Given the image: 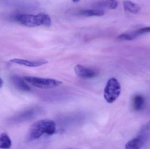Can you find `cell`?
<instances>
[{"instance_id": "1", "label": "cell", "mask_w": 150, "mask_h": 149, "mask_svg": "<svg viewBox=\"0 0 150 149\" xmlns=\"http://www.w3.org/2000/svg\"><path fill=\"white\" fill-rule=\"evenodd\" d=\"M56 131V124L50 120H42L34 122L30 127L27 135L28 141L38 139L44 134H54Z\"/></svg>"}, {"instance_id": "2", "label": "cell", "mask_w": 150, "mask_h": 149, "mask_svg": "<svg viewBox=\"0 0 150 149\" xmlns=\"http://www.w3.org/2000/svg\"><path fill=\"white\" fill-rule=\"evenodd\" d=\"M121 92V87L117 79L112 78L109 79L104 89V96L108 103L114 102L119 98Z\"/></svg>"}, {"instance_id": "3", "label": "cell", "mask_w": 150, "mask_h": 149, "mask_svg": "<svg viewBox=\"0 0 150 149\" xmlns=\"http://www.w3.org/2000/svg\"><path fill=\"white\" fill-rule=\"evenodd\" d=\"M25 81L32 85L42 89H50L60 85L62 82L53 79L38 78L32 76H25L23 78Z\"/></svg>"}, {"instance_id": "4", "label": "cell", "mask_w": 150, "mask_h": 149, "mask_svg": "<svg viewBox=\"0 0 150 149\" xmlns=\"http://www.w3.org/2000/svg\"><path fill=\"white\" fill-rule=\"evenodd\" d=\"M43 13L37 15L20 14L16 17V20L21 24L29 27H35L43 25Z\"/></svg>"}, {"instance_id": "5", "label": "cell", "mask_w": 150, "mask_h": 149, "mask_svg": "<svg viewBox=\"0 0 150 149\" xmlns=\"http://www.w3.org/2000/svg\"><path fill=\"white\" fill-rule=\"evenodd\" d=\"M74 71L76 74L82 78H93L98 75V72L95 70L82 65H76L74 67Z\"/></svg>"}, {"instance_id": "6", "label": "cell", "mask_w": 150, "mask_h": 149, "mask_svg": "<svg viewBox=\"0 0 150 149\" xmlns=\"http://www.w3.org/2000/svg\"><path fill=\"white\" fill-rule=\"evenodd\" d=\"M148 33H150V27H143L128 33H122L119 35L117 38L121 40L130 41L143 34Z\"/></svg>"}, {"instance_id": "7", "label": "cell", "mask_w": 150, "mask_h": 149, "mask_svg": "<svg viewBox=\"0 0 150 149\" xmlns=\"http://www.w3.org/2000/svg\"><path fill=\"white\" fill-rule=\"evenodd\" d=\"M11 62L21 65L25 66L28 67H36L41 66L47 64L48 61L45 59H40L38 60H26V59H13L10 60Z\"/></svg>"}, {"instance_id": "8", "label": "cell", "mask_w": 150, "mask_h": 149, "mask_svg": "<svg viewBox=\"0 0 150 149\" xmlns=\"http://www.w3.org/2000/svg\"><path fill=\"white\" fill-rule=\"evenodd\" d=\"M147 137L145 135L139 136L129 141L125 145L127 149H140L143 147L147 141Z\"/></svg>"}, {"instance_id": "9", "label": "cell", "mask_w": 150, "mask_h": 149, "mask_svg": "<svg viewBox=\"0 0 150 149\" xmlns=\"http://www.w3.org/2000/svg\"><path fill=\"white\" fill-rule=\"evenodd\" d=\"M11 79L12 84L17 89L24 92H29L30 91V87L25 82L23 79H22L20 77L16 75H13Z\"/></svg>"}, {"instance_id": "10", "label": "cell", "mask_w": 150, "mask_h": 149, "mask_svg": "<svg viewBox=\"0 0 150 149\" xmlns=\"http://www.w3.org/2000/svg\"><path fill=\"white\" fill-rule=\"evenodd\" d=\"M95 4L98 7L115 9L118 7V2L116 0H101L97 2Z\"/></svg>"}, {"instance_id": "11", "label": "cell", "mask_w": 150, "mask_h": 149, "mask_svg": "<svg viewBox=\"0 0 150 149\" xmlns=\"http://www.w3.org/2000/svg\"><path fill=\"white\" fill-rule=\"evenodd\" d=\"M12 143L9 136L6 133H3L0 135V148L9 149Z\"/></svg>"}, {"instance_id": "12", "label": "cell", "mask_w": 150, "mask_h": 149, "mask_svg": "<svg viewBox=\"0 0 150 149\" xmlns=\"http://www.w3.org/2000/svg\"><path fill=\"white\" fill-rule=\"evenodd\" d=\"M123 7L126 11L134 14H137L140 10V7L136 3L130 1H125L123 2Z\"/></svg>"}, {"instance_id": "13", "label": "cell", "mask_w": 150, "mask_h": 149, "mask_svg": "<svg viewBox=\"0 0 150 149\" xmlns=\"http://www.w3.org/2000/svg\"><path fill=\"white\" fill-rule=\"evenodd\" d=\"M79 14L85 17L102 16L104 15L105 12L102 10L89 9L81 10Z\"/></svg>"}, {"instance_id": "14", "label": "cell", "mask_w": 150, "mask_h": 149, "mask_svg": "<svg viewBox=\"0 0 150 149\" xmlns=\"http://www.w3.org/2000/svg\"><path fill=\"white\" fill-rule=\"evenodd\" d=\"M144 104V98L141 95H136L133 99V107L136 111H140L143 108Z\"/></svg>"}, {"instance_id": "15", "label": "cell", "mask_w": 150, "mask_h": 149, "mask_svg": "<svg viewBox=\"0 0 150 149\" xmlns=\"http://www.w3.org/2000/svg\"><path fill=\"white\" fill-rule=\"evenodd\" d=\"M150 131V121L144 124L141 129L142 132H145Z\"/></svg>"}, {"instance_id": "16", "label": "cell", "mask_w": 150, "mask_h": 149, "mask_svg": "<svg viewBox=\"0 0 150 149\" xmlns=\"http://www.w3.org/2000/svg\"><path fill=\"white\" fill-rule=\"evenodd\" d=\"M3 85V81L2 79L0 78V89H1Z\"/></svg>"}, {"instance_id": "17", "label": "cell", "mask_w": 150, "mask_h": 149, "mask_svg": "<svg viewBox=\"0 0 150 149\" xmlns=\"http://www.w3.org/2000/svg\"><path fill=\"white\" fill-rule=\"evenodd\" d=\"M74 2H76L79 1L80 0H72Z\"/></svg>"}]
</instances>
